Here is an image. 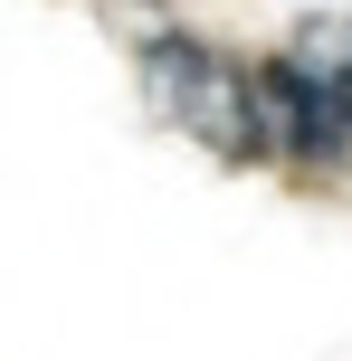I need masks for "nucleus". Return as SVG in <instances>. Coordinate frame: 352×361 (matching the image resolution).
Instances as JSON below:
<instances>
[{
  "instance_id": "f257e3e1",
  "label": "nucleus",
  "mask_w": 352,
  "mask_h": 361,
  "mask_svg": "<svg viewBox=\"0 0 352 361\" xmlns=\"http://www.w3.org/2000/svg\"><path fill=\"white\" fill-rule=\"evenodd\" d=\"M143 105L162 114L181 143H200L210 162H267V86L257 67H238L210 38H152L143 48Z\"/></svg>"
},
{
  "instance_id": "f03ea898",
  "label": "nucleus",
  "mask_w": 352,
  "mask_h": 361,
  "mask_svg": "<svg viewBox=\"0 0 352 361\" xmlns=\"http://www.w3.org/2000/svg\"><path fill=\"white\" fill-rule=\"evenodd\" d=\"M267 86V152H286L296 171H324L352 152V38L343 19H315L286 57L257 67Z\"/></svg>"
}]
</instances>
